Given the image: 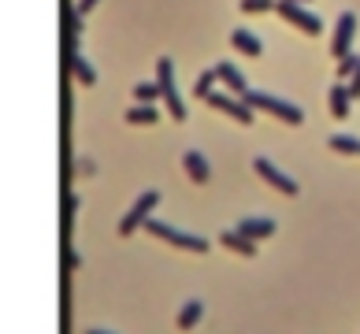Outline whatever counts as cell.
<instances>
[{
    "instance_id": "cell-26",
    "label": "cell",
    "mask_w": 360,
    "mask_h": 334,
    "mask_svg": "<svg viewBox=\"0 0 360 334\" xmlns=\"http://www.w3.org/2000/svg\"><path fill=\"white\" fill-rule=\"evenodd\" d=\"M86 334H112V330H100V327H89Z\"/></svg>"
},
{
    "instance_id": "cell-23",
    "label": "cell",
    "mask_w": 360,
    "mask_h": 334,
    "mask_svg": "<svg viewBox=\"0 0 360 334\" xmlns=\"http://www.w3.org/2000/svg\"><path fill=\"white\" fill-rule=\"evenodd\" d=\"M100 4V0H79V8H74V15H79V19H86L89 15V11H93Z\"/></svg>"
},
{
    "instance_id": "cell-12",
    "label": "cell",
    "mask_w": 360,
    "mask_h": 334,
    "mask_svg": "<svg viewBox=\"0 0 360 334\" xmlns=\"http://www.w3.org/2000/svg\"><path fill=\"white\" fill-rule=\"evenodd\" d=\"M349 108H353V93H349V86H331V115L334 119H345L349 115Z\"/></svg>"
},
{
    "instance_id": "cell-27",
    "label": "cell",
    "mask_w": 360,
    "mask_h": 334,
    "mask_svg": "<svg viewBox=\"0 0 360 334\" xmlns=\"http://www.w3.org/2000/svg\"><path fill=\"white\" fill-rule=\"evenodd\" d=\"M293 4H305V0H293Z\"/></svg>"
},
{
    "instance_id": "cell-22",
    "label": "cell",
    "mask_w": 360,
    "mask_h": 334,
    "mask_svg": "<svg viewBox=\"0 0 360 334\" xmlns=\"http://www.w3.org/2000/svg\"><path fill=\"white\" fill-rule=\"evenodd\" d=\"M356 67H360V56H353V53L338 60V74H345V79H353V71H356Z\"/></svg>"
},
{
    "instance_id": "cell-11",
    "label": "cell",
    "mask_w": 360,
    "mask_h": 334,
    "mask_svg": "<svg viewBox=\"0 0 360 334\" xmlns=\"http://www.w3.org/2000/svg\"><path fill=\"white\" fill-rule=\"evenodd\" d=\"M182 167H186V175L194 178L197 186H204L212 178V163L204 160V152H197V149H186L182 152Z\"/></svg>"
},
{
    "instance_id": "cell-17",
    "label": "cell",
    "mask_w": 360,
    "mask_h": 334,
    "mask_svg": "<svg viewBox=\"0 0 360 334\" xmlns=\"http://www.w3.org/2000/svg\"><path fill=\"white\" fill-rule=\"evenodd\" d=\"M71 71H74V79L86 82V86H93L97 82V71H93V63H89L82 53H71Z\"/></svg>"
},
{
    "instance_id": "cell-3",
    "label": "cell",
    "mask_w": 360,
    "mask_h": 334,
    "mask_svg": "<svg viewBox=\"0 0 360 334\" xmlns=\"http://www.w3.org/2000/svg\"><path fill=\"white\" fill-rule=\"evenodd\" d=\"M156 86H160V97H164L167 112H171V119L182 123L186 119V105H182L178 86H175V63H171V56H160L156 60Z\"/></svg>"
},
{
    "instance_id": "cell-8",
    "label": "cell",
    "mask_w": 360,
    "mask_h": 334,
    "mask_svg": "<svg viewBox=\"0 0 360 334\" xmlns=\"http://www.w3.org/2000/svg\"><path fill=\"white\" fill-rule=\"evenodd\" d=\"M253 167H256V175H260L267 186H275V189H279V194L298 197V182H293L290 175H282V171H279V167H275L272 160H267V156H256V160H253Z\"/></svg>"
},
{
    "instance_id": "cell-21",
    "label": "cell",
    "mask_w": 360,
    "mask_h": 334,
    "mask_svg": "<svg viewBox=\"0 0 360 334\" xmlns=\"http://www.w3.org/2000/svg\"><path fill=\"white\" fill-rule=\"evenodd\" d=\"M279 0H241V11L246 15H264V11H275Z\"/></svg>"
},
{
    "instance_id": "cell-15",
    "label": "cell",
    "mask_w": 360,
    "mask_h": 334,
    "mask_svg": "<svg viewBox=\"0 0 360 334\" xmlns=\"http://www.w3.org/2000/svg\"><path fill=\"white\" fill-rule=\"evenodd\" d=\"M223 246L230 249V253H241V256H256V241H249L246 234H238V230H223Z\"/></svg>"
},
{
    "instance_id": "cell-24",
    "label": "cell",
    "mask_w": 360,
    "mask_h": 334,
    "mask_svg": "<svg viewBox=\"0 0 360 334\" xmlns=\"http://www.w3.org/2000/svg\"><path fill=\"white\" fill-rule=\"evenodd\" d=\"M349 93H353V100H360V67L353 71V79H349Z\"/></svg>"
},
{
    "instance_id": "cell-1",
    "label": "cell",
    "mask_w": 360,
    "mask_h": 334,
    "mask_svg": "<svg viewBox=\"0 0 360 334\" xmlns=\"http://www.w3.org/2000/svg\"><path fill=\"white\" fill-rule=\"evenodd\" d=\"M246 105L253 112H267V115H275V119H282L286 126H301L305 123V112L298 105H290V100H282V97H272V93H260V89H246Z\"/></svg>"
},
{
    "instance_id": "cell-2",
    "label": "cell",
    "mask_w": 360,
    "mask_h": 334,
    "mask_svg": "<svg viewBox=\"0 0 360 334\" xmlns=\"http://www.w3.org/2000/svg\"><path fill=\"white\" fill-rule=\"evenodd\" d=\"M141 227H149V234H156L160 241H167V246H178V249H186V253H208V238L186 234V230H178V227L164 223V220H152V215H149Z\"/></svg>"
},
{
    "instance_id": "cell-9",
    "label": "cell",
    "mask_w": 360,
    "mask_h": 334,
    "mask_svg": "<svg viewBox=\"0 0 360 334\" xmlns=\"http://www.w3.org/2000/svg\"><path fill=\"white\" fill-rule=\"evenodd\" d=\"M215 79H220L223 86H227V93H234V97H246V71H238L230 60H223V63H215Z\"/></svg>"
},
{
    "instance_id": "cell-7",
    "label": "cell",
    "mask_w": 360,
    "mask_h": 334,
    "mask_svg": "<svg viewBox=\"0 0 360 334\" xmlns=\"http://www.w3.org/2000/svg\"><path fill=\"white\" fill-rule=\"evenodd\" d=\"M353 37H356V15H353V11H342L338 27H334V37H331V53L338 60L349 56L353 53Z\"/></svg>"
},
{
    "instance_id": "cell-13",
    "label": "cell",
    "mask_w": 360,
    "mask_h": 334,
    "mask_svg": "<svg viewBox=\"0 0 360 334\" xmlns=\"http://www.w3.org/2000/svg\"><path fill=\"white\" fill-rule=\"evenodd\" d=\"M230 45H234L238 53H246V56H260L264 53L260 37H256L253 30H234V34H230Z\"/></svg>"
},
{
    "instance_id": "cell-16",
    "label": "cell",
    "mask_w": 360,
    "mask_h": 334,
    "mask_svg": "<svg viewBox=\"0 0 360 334\" xmlns=\"http://www.w3.org/2000/svg\"><path fill=\"white\" fill-rule=\"evenodd\" d=\"M123 123H126V126H152V123H156V108H152V105H138V108H126Z\"/></svg>"
},
{
    "instance_id": "cell-25",
    "label": "cell",
    "mask_w": 360,
    "mask_h": 334,
    "mask_svg": "<svg viewBox=\"0 0 360 334\" xmlns=\"http://www.w3.org/2000/svg\"><path fill=\"white\" fill-rule=\"evenodd\" d=\"M97 167H93V160H79V175H93Z\"/></svg>"
},
{
    "instance_id": "cell-14",
    "label": "cell",
    "mask_w": 360,
    "mask_h": 334,
    "mask_svg": "<svg viewBox=\"0 0 360 334\" xmlns=\"http://www.w3.org/2000/svg\"><path fill=\"white\" fill-rule=\"evenodd\" d=\"M201 316H204V301H186L182 308H178V330H194L201 323Z\"/></svg>"
},
{
    "instance_id": "cell-18",
    "label": "cell",
    "mask_w": 360,
    "mask_h": 334,
    "mask_svg": "<svg viewBox=\"0 0 360 334\" xmlns=\"http://www.w3.org/2000/svg\"><path fill=\"white\" fill-rule=\"evenodd\" d=\"M331 152H342V156H360V138L334 134V138H331Z\"/></svg>"
},
{
    "instance_id": "cell-4",
    "label": "cell",
    "mask_w": 360,
    "mask_h": 334,
    "mask_svg": "<svg viewBox=\"0 0 360 334\" xmlns=\"http://www.w3.org/2000/svg\"><path fill=\"white\" fill-rule=\"evenodd\" d=\"M275 11H279V15L290 22V27H298V30H301V34H308V37L324 34V19L312 15V11H308L305 4H293V0H279Z\"/></svg>"
},
{
    "instance_id": "cell-10",
    "label": "cell",
    "mask_w": 360,
    "mask_h": 334,
    "mask_svg": "<svg viewBox=\"0 0 360 334\" xmlns=\"http://www.w3.org/2000/svg\"><path fill=\"white\" fill-rule=\"evenodd\" d=\"M238 234H246L249 241H260V238H272L275 234V220H267V215H246V220H238Z\"/></svg>"
},
{
    "instance_id": "cell-19",
    "label": "cell",
    "mask_w": 360,
    "mask_h": 334,
    "mask_svg": "<svg viewBox=\"0 0 360 334\" xmlns=\"http://www.w3.org/2000/svg\"><path fill=\"white\" fill-rule=\"evenodd\" d=\"M134 100H138V105H152V100H160V86L156 82H138L134 86Z\"/></svg>"
},
{
    "instance_id": "cell-5",
    "label": "cell",
    "mask_w": 360,
    "mask_h": 334,
    "mask_svg": "<svg viewBox=\"0 0 360 334\" xmlns=\"http://www.w3.org/2000/svg\"><path fill=\"white\" fill-rule=\"evenodd\" d=\"M156 204H160V194H156V189H145V194H141V197L131 204V208H126L123 220H119V234H123V238L134 234V230L152 215V208H156Z\"/></svg>"
},
{
    "instance_id": "cell-6",
    "label": "cell",
    "mask_w": 360,
    "mask_h": 334,
    "mask_svg": "<svg viewBox=\"0 0 360 334\" xmlns=\"http://www.w3.org/2000/svg\"><path fill=\"white\" fill-rule=\"evenodd\" d=\"M204 100H208L215 112H223V115H230V119H238L241 126H249V123H253V115H256V112L246 105V100H238L234 93H215V89H212V93L204 97Z\"/></svg>"
},
{
    "instance_id": "cell-20",
    "label": "cell",
    "mask_w": 360,
    "mask_h": 334,
    "mask_svg": "<svg viewBox=\"0 0 360 334\" xmlns=\"http://www.w3.org/2000/svg\"><path fill=\"white\" fill-rule=\"evenodd\" d=\"M215 82H220V79H215V67H212V71H201V79H197V86H194V93L204 100V97H208L212 89H215Z\"/></svg>"
}]
</instances>
